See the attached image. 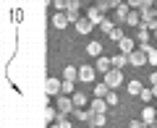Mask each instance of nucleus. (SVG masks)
Masks as SVG:
<instances>
[{
	"mask_svg": "<svg viewBox=\"0 0 157 128\" xmlns=\"http://www.w3.org/2000/svg\"><path fill=\"white\" fill-rule=\"evenodd\" d=\"M105 11H107V3H105V0H97V3H92V6L86 8V13H84V16H86V18H89V21L97 26V24H100L102 18H105Z\"/></svg>",
	"mask_w": 157,
	"mask_h": 128,
	"instance_id": "1",
	"label": "nucleus"
},
{
	"mask_svg": "<svg viewBox=\"0 0 157 128\" xmlns=\"http://www.w3.org/2000/svg\"><path fill=\"white\" fill-rule=\"evenodd\" d=\"M55 110H58V115H63L66 118L68 112H73L76 110V105H73V100L68 94H58V100H55Z\"/></svg>",
	"mask_w": 157,
	"mask_h": 128,
	"instance_id": "2",
	"label": "nucleus"
},
{
	"mask_svg": "<svg viewBox=\"0 0 157 128\" xmlns=\"http://www.w3.org/2000/svg\"><path fill=\"white\" fill-rule=\"evenodd\" d=\"M105 84L110 86V89L121 86V84H123V73H121V68H113V71H107V73H105Z\"/></svg>",
	"mask_w": 157,
	"mask_h": 128,
	"instance_id": "3",
	"label": "nucleus"
},
{
	"mask_svg": "<svg viewBox=\"0 0 157 128\" xmlns=\"http://www.w3.org/2000/svg\"><path fill=\"white\" fill-rule=\"evenodd\" d=\"M94 68H97V73H102L105 76L107 71H113V58H107V55H100L94 60Z\"/></svg>",
	"mask_w": 157,
	"mask_h": 128,
	"instance_id": "4",
	"label": "nucleus"
},
{
	"mask_svg": "<svg viewBox=\"0 0 157 128\" xmlns=\"http://www.w3.org/2000/svg\"><path fill=\"white\" fill-rule=\"evenodd\" d=\"M128 13H131L128 3H123L121 8H115V11H113V21H115V26H118V24H123L126 18H128Z\"/></svg>",
	"mask_w": 157,
	"mask_h": 128,
	"instance_id": "5",
	"label": "nucleus"
},
{
	"mask_svg": "<svg viewBox=\"0 0 157 128\" xmlns=\"http://www.w3.org/2000/svg\"><path fill=\"white\" fill-rule=\"evenodd\" d=\"M60 86H63L60 78H47V81H45V92H47L50 97H58V94H60Z\"/></svg>",
	"mask_w": 157,
	"mask_h": 128,
	"instance_id": "6",
	"label": "nucleus"
},
{
	"mask_svg": "<svg viewBox=\"0 0 157 128\" xmlns=\"http://www.w3.org/2000/svg\"><path fill=\"white\" fill-rule=\"evenodd\" d=\"M94 73H97L94 66H81V68H78V81H81V84H89L92 78H94Z\"/></svg>",
	"mask_w": 157,
	"mask_h": 128,
	"instance_id": "7",
	"label": "nucleus"
},
{
	"mask_svg": "<svg viewBox=\"0 0 157 128\" xmlns=\"http://www.w3.org/2000/svg\"><path fill=\"white\" fill-rule=\"evenodd\" d=\"M128 63L134 68H141V66H147V52H141V50H134L128 55Z\"/></svg>",
	"mask_w": 157,
	"mask_h": 128,
	"instance_id": "8",
	"label": "nucleus"
},
{
	"mask_svg": "<svg viewBox=\"0 0 157 128\" xmlns=\"http://www.w3.org/2000/svg\"><path fill=\"white\" fill-rule=\"evenodd\" d=\"M118 47H121V52H126V55H131L134 50H139V47H136V39H128V37L121 39V42H118Z\"/></svg>",
	"mask_w": 157,
	"mask_h": 128,
	"instance_id": "9",
	"label": "nucleus"
},
{
	"mask_svg": "<svg viewBox=\"0 0 157 128\" xmlns=\"http://www.w3.org/2000/svg\"><path fill=\"white\" fill-rule=\"evenodd\" d=\"M68 24H71V18H68V13H60V11H58L55 16H52V26H55V29H66Z\"/></svg>",
	"mask_w": 157,
	"mask_h": 128,
	"instance_id": "10",
	"label": "nucleus"
},
{
	"mask_svg": "<svg viewBox=\"0 0 157 128\" xmlns=\"http://www.w3.org/2000/svg\"><path fill=\"white\" fill-rule=\"evenodd\" d=\"M92 29H94V24H92L89 18H86V16H84V18H78V21H76V32H78V34H89Z\"/></svg>",
	"mask_w": 157,
	"mask_h": 128,
	"instance_id": "11",
	"label": "nucleus"
},
{
	"mask_svg": "<svg viewBox=\"0 0 157 128\" xmlns=\"http://www.w3.org/2000/svg\"><path fill=\"white\" fill-rule=\"evenodd\" d=\"M141 120H144L147 126H152V123H157V112H155V107H149V105H147L144 110H141Z\"/></svg>",
	"mask_w": 157,
	"mask_h": 128,
	"instance_id": "12",
	"label": "nucleus"
},
{
	"mask_svg": "<svg viewBox=\"0 0 157 128\" xmlns=\"http://www.w3.org/2000/svg\"><path fill=\"white\" fill-rule=\"evenodd\" d=\"M97 29H100V32H105V34H110L113 29H115V21H113V18H107V16H105V18H102L100 24H97Z\"/></svg>",
	"mask_w": 157,
	"mask_h": 128,
	"instance_id": "13",
	"label": "nucleus"
},
{
	"mask_svg": "<svg viewBox=\"0 0 157 128\" xmlns=\"http://www.w3.org/2000/svg\"><path fill=\"white\" fill-rule=\"evenodd\" d=\"M123 66H131V63H128V55H126V52H118V55L113 58V68H123Z\"/></svg>",
	"mask_w": 157,
	"mask_h": 128,
	"instance_id": "14",
	"label": "nucleus"
},
{
	"mask_svg": "<svg viewBox=\"0 0 157 128\" xmlns=\"http://www.w3.org/2000/svg\"><path fill=\"white\" fill-rule=\"evenodd\" d=\"M126 24L139 29V26H141V13H139V11H131V13H128V18H126Z\"/></svg>",
	"mask_w": 157,
	"mask_h": 128,
	"instance_id": "15",
	"label": "nucleus"
},
{
	"mask_svg": "<svg viewBox=\"0 0 157 128\" xmlns=\"http://www.w3.org/2000/svg\"><path fill=\"white\" fill-rule=\"evenodd\" d=\"M66 13H68V18H71V24H76L78 18H84V16H81V6H71Z\"/></svg>",
	"mask_w": 157,
	"mask_h": 128,
	"instance_id": "16",
	"label": "nucleus"
},
{
	"mask_svg": "<svg viewBox=\"0 0 157 128\" xmlns=\"http://www.w3.org/2000/svg\"><path fill=\"white\" fill-rule=\"evenodd\" d=\"M89 107H92L94 112H105V107H107V100H102V97H94Z\"/></svg>",
	"mask_w": 157,
	"mask_h": 128,
	"instance_id": "17",
	"label": "nucleus"
},
{
	"mask_svg": "<svg viewBox=\"0 0 157 128\" xmlns=\"http://www.w3.org/2000/svg\"><path fill=\"white\" fill-rule=\"evenodd\" d=\"M71 100H73V105H76V107H86V94H84V92H73Z\"/></svg>",
	"mask_w": 157,
	"mask_h": 128,
	"instance_id": "18",
	"label": "nucleus"
},
{
	"mask_svg": "<svg viewBox=\"0 0 157 128\" xmlns=\"http://www.w3.org/2000/svg\"><path fill=\"white\" fill-rule=\"evenodd\" d=\"M107 94H110V86H107L105 81H102V84H97V86H94V97H102V100H105Z\"/></svg>",
	"mask_w": 157,
	"mask_h": 128,
	"instance_id": "19",
	"label": "nucleus"
},
{
	"mask_svg": "<svg viewBox=\"0 0 157 128\" xmlns=\"http://www.w3.org/2000/svg\"><path fill=\"white\" fill-rule=\"evenodd\" d=\"M86 52L94 55V58H100L102 55V45H100V42H89V45H86Z\"/></svg>",
	"mask_w": 157,
	"mask_h": 128,
	"instance_id": "20",
	"label": "nucleus"
},
{
	"mask_svg": "<svg viewBox=\"0 0 157 128\" xmlns=\"http://www.w3.org/2000/svg\"><path fill=\"white\" fill-rule=\"evenodd\" d=\"M76 92V84L68 81V78H63V86H60V94H73Z\"/></svg>",
	"mask_w": 157,
	"mask_h": 128,
	"instance_id": "21",
	"label": "nucleus"
},
{
	"mask_svg": "<svg viewBox=\"0 0 157 128\" xmlns=\"http://www.w3.org/2000/svg\"><path fill=\"white\" fill-rule=\"evenodd\" d=\"M126 89H128V94L139 97V92L144 89V86H141V81H128V86H126Z\"/></svg>",
	"mask_w": 157,
	"mask_h": 128,
	"instance_id": "22",
	"label": "nucleus"
},
{
	"mask_svg": "<svg viewBox=\"0 0 157 128\" xmlns=\"http://www.w3.org/2000/svg\"><path fill=\"white\" fill-rule=\"evenodd\" d=\"M105 126V112H94V118H92V128H102Z\"/></svg>",
	"mask_w": 157,
	"mask_h": 128,
	"instance_id": "23",
	"label": "nucleus"
},
{
	"mask_svg": "<svg viewBox=\"0 0 157 128\" xmlns=\"http://www.w3.org/2000/svg\"><path fill=\"white\" fill-rule=\"evenodd\" d=\"M42 115H45V120H47V123L58 120V110H55V107H45V112H42Z\"/></svg>",
	"mask_w": 157,
	"mask_h": 128,
	"instance_id": "24",
	"label": "nucleus"
},
{
	"mask_svg": "<svg viewBox=\"0 0 157 128\" xmlns=\"http://www.w3.org/2000/svg\"><path fill=\"white\" fill-rule=\"evenodd\" d=\"M52 6H55L60 13H66L68 8H71V0H52Z\"/></svg>",
	"mask_w": 157,
	"mask_h": 128,
	"instance_id": "25",
	"label": "nucleus"
},
{
	"mask_svg": "<svg viewBox=\"0 0 157 128\" xmlns=\"http://www.w3.org/2000/svg\"><path fill=\"white\" fill-rule=\"evenodd\" d=\"M63 76H66L68 81H76V78H78V71H76V68H73V66H68L66 71H63Z\"/></svg>",
	"mask_w": 157,
	"mask_h": 128,
	"instance_id": "26",
	"label": "nucleus"
},
{
	"mask_svg": "<svg viewBox=\"0 0 157 128\" xmlns=\"http://www.w3.org/2000/svg\"><path fill=\"white\" fill-rule=\"evenodd\" d=\"M123 37H126V34H123V29H121V26H115V29L110 32V39H113V42H121Z\"/></svg>",
	"mask_w": 157,
	"mask_h": 128,
	"instance_id": "27",
	"label": "nucleus"
},
{
	"mask_svg": "<svg viewBox=\"0 0 157 128\" xmlns=\"http://www.w3.org/2000/svg\"><path fill=\"white\" fill-rule=\"evenodd\" d=\"M139 97H141V100L147 102V105H149V100L155 97V92H152V89H141V92H139Z\"/></svg>",
	"mask_w": 157,
	"mask_h": 128,
	"instance_id": "28",
	"label": "nucleus"
},
{
	"mask_svg": "<svg viewBox=\"0 0 157 128\" xmlns=\"http://www.w3.org/2000/svg\"><path fill=\"white\" fill-rule=\"evenodd\" d=\"M105 3H107V8H110V11H115V8H121V6H123L126 0H105Z\"/></svg>",
	"mask_w": 157,
	"mask_h": 128,
	"instance_id": "29",
	"label": "nucleus"
},
{
	"mask_svg": "<svg viewBox=\"0 0 157 128\" xmlns=\"http://www.w3.org/2000/svg\"><path fill=\"white\" fill-rule=\"evenodd\" d=\"M147 63H149V66H157V50L147 52Z\"/></svg>",
	"mask_w": 157,
	"mask_h": 128,
	"instance_id": "30",
	"label": "nucleus"
},
{
	"mask_svg": "<svg viewBox=\"0 0 157 128\" xmlns=\"http://www.w3.org/2000/svg\"><path fill=\"white\" fill-rule=\"evenodd\" d=\"M105 100H107V105H110V107H113V105H118V94H115L113 89H110V94H107Z\"/></svg>",
	"mask_w": 157,
	"mask_h": 128,
	"instance_id": "31",
	"label": "nucleus"
},
{
	"mask_svg": "<svg viewBox=\"0 0 157 128\" xmlns=\"http://www.w3.org/2000/svg\"><path fill=\"white\" fill-rule=\"evenodd\" d=\"M128 3V8H134V11H139L141 6H144V0H126Z\"/></svg>",
	"mask_w": 157,
	"mask_h": 128,
	"instance_id": "32",
	"label": "nucleus"
},
{
	"mask_svg": "<svg viewBox=\"0 0 157 128\" xmlns=\"http://www.w3.org/2000/svg\"><path fill=\"white\" fill-rule=\"evenodd\" d=\"M128 128H149V126H147L144 120H131V123H128Z\"/></svg>",
	"mask_w": 157,
	"mask_h": 128,
	"instance_id": "33",
	"label": "nucleus"
},
{
	"mask_svg": "<svg viewBox=\"0 0 157 128\" xmlns=\"http://www.w3.org/2000/svg\"><path fill=\"white\" fill-rule=\"evenodd\" d=\"M149 86H157V73H152V76H149Z\"/></svg>",
	"mask_w": 157,
	"mask_h": 128,
	"instance_id": "34",
	"label": "nucleus"
},
{
	"mask_svg": "<svg viewBox=\"0 0 157 128\" xmlns=\"http://www.w3.org/2000/svg\"><path fill=\"white\" fill-rule=\"evenodd\" d=\"M144 3L147 6H157V0H144Z\"/></svg>",
	"mask_w": 157,
	"mask_h": 128,
	"instance_id": "35",
	"label": "nucleus"
},
{
	"mask_svg": "<svg viewBox=\"0 0 157 128\" xmlns=\"http://www.w3.org/2000/svg\"><path fill=\"white\" fill-rule=\"evenodd\" d=\"M50 128H63V126H60V123H52V126H50Z\"/></svg>",
	"mask_w": 157,
	"mask_h": 128,
	"instance_id": "36",
	"label": "nucleus"
},
{
	"mask_svg": "<svg viewBox=\"0 0 157 128\" xmlns=\"http://www.w3.org/2000/svg\"><path fill=\"white\" fill-rule=\"evenodd\" d=\"M152 34H155V37H157V29H155V32H152Z\"/></svg>",
	"mask_w": 157,
	"mask_h": 128,
	"instance_id": "37",
	"label": "nucleus"
},
{
	"mask_svg": "<svg viewBox=\"0 0 157 128\" xmlns=\"http://www.w3.org/2000/svg\"><path fill=\"white\" fill-rule=\"evenodd\" d=\"M155 8H157V6H155Z\"/></svg>",
	"mask_w": 157,
	"mask_h": 128,
	"instance_id": "38",
	"label": "nucleus"
},
{
	"mask_svg": "<svg viewBox=\"0 0 157 128\" xmlns=\"http://www.w3.org/2000/svg\"><path fill=\"white\" fill-rule=\"evenodd\" d=\"M89 128H92V126H89Z\"/></svg>",
	"mask_w": 157,
	"mask_h": 128,
	"instance_id": "39",
	"label": "nucleus"
}]
</instances>
